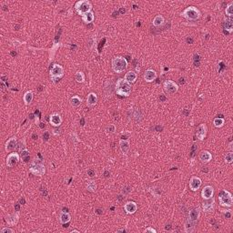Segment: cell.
<instances>
[{"instance_id": "obj_1", "label": "cell", "mask_w": 233, "mask_h": 233, "mask_svg": "<svg viewBox=\"0 0 233 233\" xmlns=\"http://www.w3.org/2000/svg\"><path fill=\"white\" fill-rule=\"evenodd\" d=\"M115 89L116 94L121 97H128L131 93V85L126 81L125 78H119L116 80Z\"/></svg>"}, {"instance_id": "obj_2", "label": "cell", "mask_w": 233, "mask_h": 233, "mask_svg": "<svg viewBox=\"0 0 233 233\" xmlns=\"http://www.w3.org/2000/svg\"><path fill=\"white\" fill-rule=\"evenodd\" d=\"M128 67V61L122 57H116L112 60V68L116 73H122Z\"/></svg>"}, {"instance_id": "obj_3", "label": "cell", "mask_w": 233, "mask_h": 233, "mask_svg": "<svg viewBox=\"0 0 233 233\" xmlns=\"http://www.w3.org/2000/svg\"><path fill=\"white\" fill-rule=\"evenodd\" d=\"M182 17L187 18L188 20H191V21H195V20L198 19L200 17V12L195 6H189L186 9L182 12Z\"/></svg>"}, {"instance_id": "obj_4", "label": "cell", "mask_w": 233, "mask_h": 233, "mask_svg": "<svg viewBox=\"0 0 233 233\" xmlns=\"http://www.w3.org/2000/svg\"><path fill=\"white\" fill-rule=\"evenodd\" d=\"M220 204L222 207H231L233 204V198L231 194L227 190H222L220 196H218Z\"/></svg>"}, {"instance_id": "obj_5", "label": "cell", "mask_w": 233, "mask_h": 233, "mask_svg": "<svg viewBox=\"0 0 233 233\" xmlns=\"http://www.w3.org/2000/svg\"><path fill=\"white\" fill-rule=\"evenodd\" d=\"M75 8H76V10L79 15L83 16L86 13L91 11L92 6H91L89 1H87V0H81V1L77 2Z\"/></svg>"}, {"instance_id": "obj_6", "label": "cell", "mask_w": 233, "mask_h": 233, "mask_svg": "<svg viewBox=\"0 0 233 233\" xmlns=\"http://www.w3.org/2000/svg\"><path fill=\"white\" fill-rule=\"evenodd\" d=\"M30 172L35 175V176H43L46 172V169L45 166L43 165L42 163H37V162H33L31 164V166L29 168Z\"/></svg>"}, {"instance_id": "obj_7", "label": "cell", "mask_w": 233, "mask_h": 233, "mask_svg": "<svg viewBox=\"0 0 233 233\" xmlns=\"http://www.w3.org/2000/svg\"><path fill=\"white\" fill-rule=\"evenodd\" d=\"M64 76V68L60 65H54L50 70V77L53 80H58Z\"/></svg>"}, {"instance_id": "obj_8", "label": "cell", "mask_w": 233, "mask_h": 233, "mask_svg": "<svg viewBox=\"0 0 233 233\" xmlns=\"http://www.w3.org/2000/svg\"><path fill=\"white\" fill-rule=\"evenodd\" d=\"M164 90L168 94H175L179 90V86L172 80H166L164 82Z\"/></svg>"}, {"instance_id": "obj_9", "label": "cell", "mask_w": 233, "mask_h": 233, "mask_svg": "<svg viewBox=\"0 0 233 233\" xmlns=\"http://www.w3.org/2000/svg\"><path fill=\"white\" fill-rule=\"evenodd\" d=\"M19 161V155L17 153H10L6 157V165L9 168L15 167Z\"/></svg>"}, {"instance_id": "obj_10", "label": "cell", "mask_w": 233, "mask_h": 233, "mask_svg": "<svg viewBox=\"0 0 233 233\" xmlns=\"http://www.w3.org/2000/svg\"><path fill=\"white\" fill-rule=\"evenodd\" d=\"M201 184H202V181H201V180L200 179V178L192 177L190 179V180H189V188H190L191 190L196 191V190H198V189L200 188Z\"/></svg>"}, {"instance_id": "obj_11", "label": "cell", "mask_w": 233, "mask_h": 233, "mask_svg": "<svg viewBox=\"0 0 233 233\" xmlns=\"http://www.w3.org/2000/svg\"><path fill=\"white\" fill-rule=\"evenodd\" d=\"M207 134V127L205 124H200V126L198 127L197 131H196V136L197 138L200 140H203L205 139Z\"/></svg>"}, {"instance_id": "obj_12", "label": "cell", "mask_w": 233, "mask_h": 233, "mask_svg": "<svg viewBox=\"0 0 233 233\" xmlns=\"http://www.w3.org/2000/svg\"><path fill=\"white\" fill-rule=\"evenodd\" d=\"M213 193H214L213 188H212L211 186H206L202 189L201 196L204 200H209V198H211L212 196H213Z\"/></svg>"}, {"instance_id": "obj_13", "label": "cell", "mask_w": 233, "mask_h": 233, "mask_svg": "<svg viewBox=\"0 0 233 233\" xmlns=\"http://www.w3.org/2000/svg\"><path fill=\"white\" fill-rule=\"evenodd\" d=\"M137 209H138V206H137V204L133 201L127 202L124 205V209L128 214H134L137 211Z\"/></svg>"}, {"instance_id": "obj_14", "label": "cell", "mask_w": 233, "mask_h": 233, "mask_svg": "<svg viewBox=\"0 0 233 233\" xmlns=\"http://www.w3.org/2000/svg\"><path fill=\"white\" fill-rule=\"evenodd\" d=\"M49 121H50V124L54 127H58L61 125V123H62V119H61V116L57 114V113H55L53 115L50 116V118H49Z\"/></svg>"}, {"instance_id": "obj_15", "label": "cell", "mask_w": 233, "mask_h": 233, "mask_svg": "<svg viewBox=\"0 0 233 233\" xmlns=\"http://www.w3.org/2000/svg\"><path fill=\"white\" fill-rule=\"evenodd\" d=\"M157 78V73L152 69H148L144 74V79L147 82H152Z\"/></svg>"}, {"instance_id": "obj_16", "label": "cell", "mask_w": 233, "mask_h": 233, "mask_svg": "<svg viewBox=\"0 0 233 233\" xmlns=\"http://www.w3.org/2000/svg\"><path fill=\"white\" fill-rule=\"evenodd\" d=\"M6 223H8V225H10V226H15L18 222V215L17 213L9 214V215L6 216Z\"/></svg>"}, {"instance_id": "obj_17", "label": "cell", "mask_w": 233, "mask_h": 233, "mask_svg": "<svg viewBox=\"0 0 233 233\" xmlns=\"http://www.w3.org/2000/svg\"><path fill=\"white\" fill-rule=\"evenodd\" d=\"M17 139L16 138H11L9 139L6 143V151H11V150L15 149V148L17 147Z\"/></svg>"}, {"instance_id": "obj_18", "label": "cell", "mask_w": 233, "mask_h": 233, "mask_svg": "<svg viewBox=\"0 0 233 233\" xmlns=\"http://www.w3.org/2000/svg\"><path fill=\"white\" fill-rule=\"evenodd\" d=\"M97 102H98L97 95H96L95 93H89V94H88L87 98V103L88 106L93 107V106H95L96 104H97Z\"/></svg>"}, {"instance_id": "obj_19", "label": "cell", "mask_w": 233, "mask_h": 233, "mask_svg": "<svg viewBox=\"0 0 233 233\" xmlns=\"http://www.w3.org/2000/svg\"><path fill=\"white\" fill-rule=\"evenodd\" d=\"M200 159L203 163H208L212 159V156L209 151H202L200 155Z\"/></svg>"}, {"instance_id": "obj_20", "label": "cell", "mask_w": 233, "mask_h": 233, "mask_svg": "<svg viewBox=\"0 0 233 233\" xmlns=\"http://www.w3.org/2000/svg\"><path fill=\"white\" fill-rule=\"evenodd\" d=\"M82 19L86 24H90L94 21V13L92 11H89L86 13L85 15L82 16Z\"/></svg>"}, {"instance_id": "obj_21", "label": "cell", "mask_w": 233, "mask_h": 233, "mask_svg": "<svg viewBox=\"0 0 233 233\" xmlns=\"http://www.w3.org/2000/svg\"><path fill=\"white\" fill-rule=\"evenodd\" d=\"M119 146H120V149L122 153L124 154H127L129 150V142L128 140H125V139H121L120 142H119Z\"/></svg>"}, {"instance_id": "obj_22", "label": "cell", "mask_w": 233, "mask_h": 233, "mask_svg": "<svg viewBox=\"0 0 233 233\" xmlns=\"http://www.w3.org/2000/svg\"><path fill=\"white\" fill-rule=\"evenodd\" d=\"M137 79V74L133 71H129L125 75V80L128 83H134Z\"/></svg>"}, {"instance_id": "obj_23", "label": "cell", "mask_w": 233, "mask_h": 233, "mask_svg": "<svg viewBox=\"0 0 233 233\" xmlns=\"http://www.w3.org/2000/svg\"><path fill=\"white\" fill-rule=\"evenodd\" d=\"M71 220V216L67 213V212H62L59 216V221L62 224H67Z\"/></svg>"}, {"instance_id": "obj_24", "label": "cell", "mask_w": 233, "mask_h": 233, "mask_svg": "<svg viewBox=\"0 0 233 233\" xmlns=\"http://www.w3.org/2000/svg\"><path fill=\"white\" fill-rule=\"evenodd\" d=\"M198 217H200V209H193L189 211V220L195 221H197Z\"/></svg>"}, {"instance_id": "obj_25", "label": "cell", "mask_w": 233, "mask_h": 233, "mask_svg": "<svg viewBox=\"0 0 233 233\" xmlns=\"http://www.w3.org/2000/svg\"><path fill=\"white\" fill-rule=\"evenodd\" d=\"M202 209L205 212H207V213H209V212L213 211V209H214V201L212 200L211 202H206V203H203L202 205Z\"/></svg>"}, {"instance_id": "obj_26", "label": "cell", "mask_w": 233, "mask_h": 233, "mask_svg": "<svg viewBox=\"0 0 233 233\" xmlns=\"http://www.w3.org/2000/svg\"><path fill=\"white\" fill-rule=\"evenodd\" d=\"M33 98H34V95L31 91H27L25 95H24V102L26 105H28L30 104L32 100H33Z\"/></svg>"}, {"instance_id": "obj_27", "label": "cell", "mask_w": 233, "mask_h": 233, "mask_svg": "<svg viewBox=\"0 0 233 233\" xmlns=\"http://www.w3.org/2000/svg\"><path fill=\"white\" fill-rule=\"evenodd\" d=\"M163 23H164V17L161 15H159V16L155 17V18L153 19V25L155 26H157V27L162 26Z\"/></svg>"}, {"instance_id": "obj_28", "label": "cell", "mask_w": 233, "mask_h": 233, "mask_svg": "<svg viewBox=\"0 0 233 233\" xmlns=\"http://www.w3.org/2000/svg\"><path fill=\"white\" fill-rule=\"evenodd\" d=\"M195 229V223L192 221H187L186 225H185V231L186 232H192Z\"/></svg>"}, {"instance_id": "obj_29", "label": "cell", "mask_w": 233, "mask_h": 233, "mask_svg": "<svg viewBox=\"0 0 233 233\" xmlns=\"http://www.w3.org/2000/svg\"><path fill=\"white\" fill-rule=\"evenodd\" d=\"M81 102H82V100H81V98L78 97V96H74V97H72L71 99H70V103H71V105L73 107H78V106H80Z\"/></svg>"}, {"instance_id": "obj_30", "label": "cell", "mask_w": 233, "mask_h": 233, "mask_svg": "<svg viewBox=\"0 0 233 233\" xmlns=\"http://www.w3.org/2000/svg\"><path fill=\"white\" fill-rule=\"evenodd\" d=\"M87 189L88 191H90V192H95L96 189H97V184H96L95 181H93V180L88 181L87 184Z\"/></svg>"}, {"instance_id": "obj_31", "label": "cell", "mask_w": 233, "mask_h": 233, "mask_svg": "<svg viewBox=\"0 0 233 233\" xmlns=\"http://www.w3.org/2000/svg\"><path fill=\"white\" fill-rule=\"evenodd\" d=\"M75 78L78 82V83H83L85 81V75L83 74V72L78 71L76 73V76H75Z\"/></svg>"}, {"instance_id": "obj_32", "label": "cell", "mask_w": 233, "mask_h": 233, "mask_svg": "<svg viewBox=\"0 0 233 233\" xmlns=\"http://www.w3.org/2000/svg\"><path fill=\"white\" fill-rule=\"evenodd\" d=\"M214 126L216 128H221L224 125V119L221 118H217L214 119Z\"/></svg>"}, {"instance_id": "obj_33", "label": "cell", "mask_w": 233, "mask_h": 233, "mask_svg": "<svg viewBox=\"0 0 233 233\" xmlns=\"http://www.w3.org/2000/svg\"><path fill=\"white\" fill-rule=\"evenodd\" d=\"M226 15H228L229 17L233 16V4L230 3L227 8H226Z\"/></svg>"}, {"instance_id": "obj_34", "label": "cell", "mask_w": 233, "mask_h": 233, "mask_svg": "<svg viewBox=\"0 0 233 233\" xmlns=\"http://www.w3.org/2000/svg\"><path fill=\"white\" fill-rule=\"evenodd\" d=\"M225 161H226V163H228V164L232 163V161H233V153L231 151L226 154V156H225Z\"/></svg>"}, {"instance_id": "obj_35", "label": "cell", "mask_w": 233, "mask_h": 233, "mask_svg": "<svg viewBox=\"0 0 233 233\" xmlns=\"http://www.w3.org/2000/svg\"><path fill=\"white\" fill-rule=\"evenodd\" d=\"M225 28H226V30L229 31V33H230L232 31L233 25H232L231 20H228V21H226V23H225Z\"/></svg>"}, {"instance_id": "obj_36", "label": "cell", "mask_w": 233, "mask_h": 233, "mask_svg": "<svg viewBox=\"0 0 233 233\" xmlns=\"http://www.w3.org/2000/svg\"><path fill=\"white\" fill-rule=\"evenodd\" d=\"M107 132H109V133H114L116 131V126L115 125H109L107 128Z\"/></svg>"}, {"instance_id": "obj_37", "label": "cell", "mask_w": 233, "mask_h": 233, "mask_svg": "<svg viewBox=\"0 0 233 233\" xmlns=\"http://www.w3.org/2000/svg\"><path fill=\"white\" fill-rule=\"evenodd\" d=\"M21 157H22V159H25V157H29V151H28V150H27V149L22 150Z\"/></svg>"}, {"instance_id": "obj_38", "label": "cell", "mask_w": 233, "mask_h": 233, "mask_svg": "<svg viewBox=\"0 0 233 233\" xmlns=\"http://www.w3.org/2000/svg\"><path fill=\"white\" fill-rule=\"evenodd\" d=\"M1 233H14V230L9 228H4L1 230Z\"/></svg>"}, {"instance_id": "obj_39", "label": "cell", "mask_w": 233, "mask_h": 233, "mask_svg": "<svg viewBox=\"0 0 233 233\" xmlns=\"http://www.w3.org/2000/svg\"><path fill=\"white\" fill-rule=\"evenodd\" d=\"M224 216L226 218H230L231 216H232V213H231V210H226L224 212Z\"/></svg>"}, {"instance_id": "obj_40", "label": "cell", "mask_w": 233, "mask_h": 233, "mask_svg": "<svg viewBox=\"0 0 233 233\" xmlns=\"http://www.w3.org/2000/svg\"><path fill=\"white\" fill-rule=\"evenodd\" d=\"M145 232L146 233H148V232H151V233H156L157 232V230H155V229H153V228H148V229H146V230H145Z\"/></svg>"}, {"instance_id": "obj_41", "label": "cell", "mask_w": 233, "mask_h": 233, "mask_svg": "<svg viewBox=\"0 0 233 233\" xmlns=\"http://www.w3.org/2000/svg\"><path fill=\"white\" fill-rule=\"evenodd\" d=\"M87 175L89 177H94L95 176V171L93 169H88L87 170Z\"/></svg>"}, {"instance_id": "obj_42", "label": "cell", "mask_w": 233, "mask_h": 233, "mask_svg": "<svg viewBox=\"0 0 233 233\" xmlns=\"http://www.w3.org/2000/svg\"><path fill=\"white\" fill-rule=\"evenodd\" d=\"M43 138L46 139V140H47L49 139V132H45L44 134H43Z\"/></svg>"}, {"instance_id": "obj_43", "label": "cell", "mask_w": 233, "mask_h": 233, "mask_svg": "<svg viewBox=\"0 0 233 233\" xmlns=\"http://www.w3.org/2000/svg\"><path fill=\"white\" fill-rule=\"evenodd\" d=\"M159 99H160L161 101H165V100H166V98H165V96H164V95H160V97H159Z\"/></svg>"}, {"instance_id": "obj_44", "label": "cell", "mask_w": 233, "mask_h": 233, "mask_svg": "<svg viewBox=\"0 0 233 233\" xmlns=\"http://www.w3.org/2000/svg\"><path fill=\"white\" fill-rule=\"evenodd\" d=\"M119 11H120V13H121V14H124V13L126 12L125 8H120V10H119Z\"/></svg>"}, {"instance_id": "obj_45", "label": "cell", "mask_w": 233, "mask_h": 233, "mask_svg": "<svg viewBox=\"0 0 233 233\" xmlns=\"http://www.w3.org/2000/svg\"><path fill=\"white\" fill-rule=\"evenodd\" d=\"M19 209H20V207H19V205H18V204H17V205H16V209H17V210L18 211V210H19Z\"/></svg>"}, {"instance_id": "obj_46", "label": "cell", "mask_w": 233, "mask_h": 233, "mask_svg": "<svg viewBox=\"0 0 233 233\" xmlns=\"http://www.w3.org/2000/svg\"><path fill=\"white\" fill-rule=\"evenodd\" d=\"M33 139H37V135L34 134V135H33Z\"/></svg>"}, {"instance_id": "obj_47", "label": "cell", "mask_w": 233, "mask_h": 233, "mask_svg": "<svg viewBox=\"0 0 233 233\" xmlns=\"http://www.w3.org/2000/svg\"><path fill=\"white\" fill-rule=\"evenodd\" d=\"M100 211H101V210L98 209H97V213H98V214H101V213H102V212H100Z\"/></svg>"}, {"instance_id": "obj_48", "label": "cell", "mask_w": 233, "mask_h": 233, "mask_svg": "<svg viewBox=\"0 0 233 233\" xmlns=\"http://www.w3.org/2000/svg\"><path fill=\"white\" fill-rule=\"evenodd\" d=\"M116 232H125V230H116Z\"/></svg>"}, {"instance_id": "obj_49", "label": "cell", "mask_w": 233, "mask_h": 233, "mask_svg": "<svg viewBox=\"0 0 233 233\" xmlns=\"http://www.w3.org/2000/svg\"><path fill=\"white\" fill-rule=\"evenodd\" d=\"M187 41H188V42H190V43H191V42H192V39H189V38H188V39H187Z\"/></svg>"}, {"instance_id": "obj_50", "label": "cell", "mask_w": 233, "mask_h": 233, "mask_svg": "<svg viewBox=\"0 0 233 233\" xmlns=\"http://www.w3.org/2000/svg\"><path fill=\"white\" fill-rule=\"evenodd\" d=\"M73 232H78V233L79 231H78V230H72V233H73Z\"/></svg>"}]
</instances>
